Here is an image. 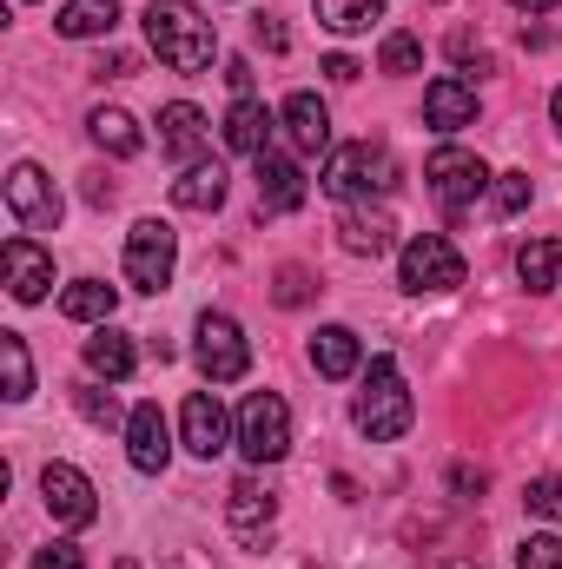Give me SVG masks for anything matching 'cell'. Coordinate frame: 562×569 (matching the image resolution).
I'll return each mask as SVG.
<instances>
[{
	"instance_id": "1",
	"label": "cell",
	"mask_w": 562,
	"mask_h": 569,
	"mask_svg": "<svg viewBox=\"0 0 562 569\" xmlns=\"http://www.w3.org/2000/svg\"><path fill=\"white\" fill-rule=\"evenodd\" d=\"M145 40L172 73H205L212 53H219V27L192 0H152L145 7Z\"/></svg>"
},
{
	"instance_id": "2",
	"label": "cell",
	"mask_w": 562,
	"mask_h": 569,
	"mask_svg": "<svg viewBox=\"0 0 562 569\" xmlns=\"http://www.w3.org/2000/svg\"><path fill=\"white\" fill-rule=\"evenodd\" d=\"M411 418H418V405H411V391H404L398 358H371L364 391H358V405H351V425L364 430L371 443H398V437L411 430Z\"/></svg>"
},
{
	"instance_id": "3",
	"label": "cell",
	"mask_w": 562,
	"mask_h": 569,
	"mask_svg": "<svg viewBox=\"0 0 562 569\" xmlns=\"http://www.w3.org/2000/svg\"><path fill=\"white\" fill-rule=\"evenodd\" d=\"M318 186H324L331 199L358 206V199H371V192H391V186H398V159H391L384 146H371V140L331 146V152H324V172H318Z\"/></svg>"
},
{
	"instance_id": "4",
	"label": "cell",
	"mask_w": 562,
	"mask_h": 569,
	"mask_svg": "<svg viewBox=\"0 0 562 569\" xmlns=\"http://www.w3.org/2000/svg\"><path fill=\"white\" fill-rule=\"evenodd\" d=\"M192 338H199V345H192V358H199L205 385H239V378L252 371V345H245L239 318H225V311H199Z\"/></svg>"
},
{
	"instance_id": "5",
	"label": "cell",
	"mask_w": 562,
	"mask_h": 569,
	"mask_svg": "<svg viewBox=\"0 0 562 569\" xmlns=\"http://www.w3.org/2000/svg\"><path fill=\"white\" fill-rule=\"evenodd\" d=\"M423 179H430V192H436V206L456 219V212H470L483 192H490V166L476 159V152H463V146H436L430 152V166H423Z\"/></svg>"
},
{
	"instance_id": "6",
	"label": "cell",
	"mask_w": 562,
	"mask_h": 569,
	"mask_svg": "<svg viewBox=\"0 0 562 569\" xmlns=\"http://www.w3.org/2000/svg\"><path fill=\"white\" fill-rule=\"evenodd\" d=\"M398 284L404 291H456L463 284V252L443 239V232H418L404 252H398Z\"/></svg>"
},
{
	"instance_id": "7",
	"label": "cell",
	"mask_w": 562,
	"mask_h": 569,
	"mask_svg": "<svg viewBox=\"0 0 562 569\" xmlns=\"http://www.w3.org/2000/svg\"><path fill=\"white\" fill-rule=\"evenodd\" d=\"M172 266H179V232L165 219H140L127 232V284L133 291H165Z\"/></svg>"
},
{
	"instance_id": "8",
	"label": "cell",
	"mask_w": 562,
	"mask_h": 569,
	"mask_svg": "<svg viewBox=\"0 0 562 569\" xmlns=\"http://www.w3.org/2000/svg\"><path fill=\"white\" fill-rule=\"evenodd\" d=\"M239 450L252 463H279L284 450H291V411H284L279 391H252L239 405Z\"/></svg>"
},
{
	"instance_id": "9",
	"label": "cell",
	"mask_w": 562,
	"mask_h": 569,
	"mask_svg": "<svg viewBox=\"0 0 562 569\" xmlns=\"http://www.w3.org/2000/svg\"><path fill=\"white\" fill-rule=\"evenodd\" d=\"M40 497H47V517H53L60 530H87V523L100 517V490H93V477L73 470V463H47V470H40Z\"/></svg>"
},
{
	"instance_id": "10",
	"label": "cell",
	"mask_w": 562,
	"mask_h": 569,
	"mask_svg": "<svg viewBox=\"0 0 562 569\" xmlns=\"http://www.w3.org/2000/svg\"><path fill=\"white\" fill-rule=\"evenodd\" d=\"M7 212H13L27 232H53V226H60V192H53V179H47L33 159H20V166L7 172Z\"/></svg>"
},
{
	"instance_id": "11",
	"label": "cell",
	"mask_w": 562,
	"mask_h": 569,
	"mask_svg": "<svg viewBox=\"0 0 562 569\" xmlns=\"http://www.w3.org/2000/svg\"><path fill=\"white\" fill-rule=\"evenodd\" d=\"M179 437H185V450L192 457H219V450H232L239 443V425L225 418V405H219V391H192L185 398V411H179Z\"/></svg>"
},
{
	"instance_id": "12",
	"label": "cell",
	"mask_w": 562,
	"mask_h": 569,
	"mask_svg": "<svg viewBox=\"0 0 562 569\" xmlns=\"http://www.w3.org/2000/svg\"><path fill=\"white\" fill-rule=\"evenodd\" d=\"M0 279H7V291L20 305H40L47 284H53V252H40L33 239H7L0 246Z\"/></svg>"
},
{
	"instance_id": "13",
	"label": "cell",
	"mask_w": 562,
	"mask_h": 569,
	"mask_svg": "<svg viewBox=\"0 0 562 569\" xmlns=\"http://www.w3.org/2000/svg\"><path fill=\"white\" fill-rule=\"evenodd\" d=\"M225 517H232V537H239V543H265L272 523H279V497H272L259 477H239L232 497H225Z\"/></svg>"
},
{
	"instance_id": "14",
	"label": "cell",
	"mask_w": 562,
	"mask_h": 569,
	"mask_svg": "<svg viewBox=\"0 0 562 569\" xmlns=\"http://www.w3.org/2000/svg\"><path fill=\"white\" fill-rule=\"evenodd\" d=\"M423 120H430L436 133H463V127H476V87L456 80V73L430 80V87H423Z\"/></svg>"
},
{
	"instance_id": "15",
	"label": "cell",
	"mask_w": 562,
	"mask_h": 569,
	"mask_svg": "<svg viewBox=\"0 0 562 569\" xmlns=\"http://www.w3.org/2000/svg\"><path fill=\"white\" fill-rule=\"evenodd\" d=\"M205 140H212V127H205V113H199L192 100H172V107L159 113V152H165V159H179V166H199Z\"/></svg>"
},
{
	"instance_id": "16",
	"label": "cell",
	"mask_w": 562,
	"mask_h": 569,
	"mask_svg": "<svg viewBox=\"0 0 562 569\" xmlns=\"http://www.w3.org/2000/svg\"><path fill=\"white\" fill-rule=\"evenodd\" d=\"M304 166L291 152H259V212H298L304 206Z\"/></svg>"
},
{
	"instance_id": "17",
	"label": "cell",
	"mask_w": 562,
	"mask_h": 569,
	"mask_svg": "<svg viewBox=\"0 0 562 569\" xmlns=\"http://www.w3.org/2000/svg\"><path fill=\"white\" fill-rule=\"evenodd\" d=\"M127 457H133V470H145V477L165 470L172 430H165V411L159 405H133V418H127Z\"/></svg>"
},
{
	"instance_id": "18",
	"label": "cell",
	"mask_w": 562,
	"mask_h": 569,
	"mask_svg": "<svg viewBox=\"0 0 562 569\" xmlns=\"http://www.w3.org/2000/svg\"><path fill=\"white\" fill-rule=\"evenodd\" d=\"M391 232H398L391 212H384V206H364V199L344 206V219H338V239H344L351 259H384V252H391Z\"/></svg>"
},
{
	"instance_id": "19",
	"label": "cell",
	"mask_w": 562,
	"mask_h": 569,
	"mask_svg": "<svg viewBox=\"0 0 562 569\" xmlns=\"http://www.w3.org/2000/svg\"><path fill=\"white\" fill-rule=\"evenodd\" d=\"M311 371H318V378H358V371H364L358 331H351V325H318V338H311Z\"/></svg>"
},
{
	"instance_id": "20",
	"label": "cell",
	"mask_w": 562,
	"mask_h": 569,
	"mask_svg": "<svg viewBox=\"0 0 562 569\" xmlns=\"http://www.w3.org/2000/svg\"><path fill=\"white\" fill-rule=\"evenodd\" d=\"M279 120H284V140L298 146L304 159H311V152H331V113H324L318 93H291Z\"/></svg>"
},
{
	"instance_id": "21",
	"label": "cell",
	"mask_w": 562,
	"mask_h": 569,
	"mask_svg": "<svg viewBox=\"0 0 562 569\" xmlns=\"http://www.w3.org/2000/svg\"><path fill=\"white\" fill-rule=\"evenodd\" d=\"M172 206L179 212H219L225 206V166L219 159H199L172 179Z\"/></svg>"
},
{
	"instance_id": "22",
	"label": "cell",
	"mask_w": 562,
	"mask_h": 569,
	"mask_svg": "<svg viewBox=\"0 0 562 569\" xmlns=\"http://www.w3.org/2000/svg\"><path fill=\"white\" fill-rule=\"evenodd\" d=\"M133 365H140V351H133V338H127V331L100 325V331L87 338V371H93V378L120 385V378H133Z\"/></svg>"
},
{
	"instance_id": "23",
	"label": "cell",
	"mask_w": 562,
	"mask_h": 569,
	"mask_svg": "<svg viewBox=\"0 0 562 569\" xmlns=\"http://www.w3.org/2000/svg\"><path fill=\"white\" fill-rule=\"evenodd\" d=\"M67 40H100L120 27V0H60V20H53Z\"/></svg>"
},
{
	"instance_id": "24",
	"label": "cell",
	"mask_w": 562,
	"mask_h": 569,
	"mask_svg": "<svg viewBox=\"0 0 562 569\" xmlns=\"http://www.w3.org/2000/svg\"><path fill=\"white\" fill-rule=\"evenodd\" d=\"M225 146L232 152H272V113L259 107V100H232V113H225Z\"/></svg>"
},
{
	"instance_id": "25",
	"label": "cell",
	"mask_w": 562,
	"mask_h": 569,
	"mask_svg": "<svg viewBox=\"0 0 562 569\" xmlns=\"http://www.w3.org/2000/svg\"><path fill=\"white\" fill-rule=\"evenodd\" d=\"M113 305H120V291L100 279H73L67 291H60V311L73 318V325H107L113 318Z\"/></svg>"
},
{
	"instance_id": "26",
	"label": "cell",
	"mask_w": 562,
	"mask_h": 569,
	"mask_svg": "<svg viewBox=\"0 0 562 569\" xmlns=\"http://www.w3.org/2000/svg\"><path fill=\"white\" fill-rule=\"evenodd\" d=\"M87 133L107 146L113 159H133V152L145 146L140 140V120H133V113H120V107H93V113H87Z\"/></svg>"
},
{
	"instance_id": "27",
	"label": "cell",
	"mask_w": 562,
	"mask_h": 569,
	"mask_svg": "<svg viewBox=\"0 0 562 569\" xmlns=\"http://www.w3.org/2000/svg\"><path fill=\"white\" fill-rule=\"evenodd\" d=\"M311 7H318V27L331 33H371L391 0H311Z\"/></svg>"
},
{
	"instance_id": "28",
	"label": "cell",
	"mask_w": 562,
	"mask_h": 569,
	"mask_svg": "<svg viewBox=\"0 0 562 569\" xmlns=\"http://www.w3.org/2000/svg\"><path fill=\"white\" fill-rule=\"evenodd\" d=\"M516 279L530 284V291H556L562 284V246L556 239H530V246L516 252Z\"/></svg>"
},
{
	"instance_id": "29",
	"label": "cell",
	"mask_w": 562,
	"mask_h": 569,
	"mask_svg": "<svg viewBox=\"0 0 562 569\" xmlns=\"http://www.w3.org/2000/svg\"><path fill=\"white\" fill-rule=\"evenodd\" d=\"M0 378H7V405H27L33 398V358H27V338L20 331H0Z\"/></svg>"
},
{
	"instance_id": "30",
	"label": "cell",
	"mask_w": 562,
	"mask_h": 569,
	"mask_svg": "<svg viewBox=\"0 0 562 569\" xmlns=\"http://www.w3.org/2000/svg\"><path fill=\"white\" fill-rule=\"evenodd\" d=\"M378 67H384V73H418V67H423V40H418V33H384Z\"/></svg>"
},
{
	"instance_id": "31",
	"label": "cell",
	"mask_w": 562,
	"mask_h": 569,
	"mask_svg": "<svg viewBox=\"0 0 562 569\" xmlns=\"http://www.w3.org/2000/svg\"><path fill=\"white\" fill-rule=\"evenodd\" d=\"M490 199H496V212H503V219H516V212L530 206V172H496Z\"/></svg>"
},
{
	"instance_id": "32",
	"label": "cell",
	"mask_w": 562,
	"mask_h": 569,
	"mask_svg": "<svg viewBox=\"0 0 562 569\" xmlns=\"http://www.w3.org/2000/svg\"><path fill=\"white\" fill-rule=\"evenodd\" d=\"M523 503H530V517H543V523H562V477H536V483L523 490Z\"/></svg>"
},
{
	"instance_id": "33",
	"label": "cell",
	"mask_w": 562,
	"mask_h": 569,
	"mask_svg": "<svg viewBox=\"0 0 562 569\" xmlns=\"http://www.w3.org/2000/svg\"><path fill=\"white\" fill-rule=\"evenodd\" d=\"M516 569H562V537H523Z\"/></svg>"
},
{
	"instance_id": "34",
	"label": "cell",
	"mask_w": 562,
	"mask_h": 569,
	"mask_svg": "<svg viewBox=\"0 0 562 569\" xmlns=\"http://www.w3.org/2000/svg\"><path fill=\"white\" fill-rule=\"evenodd\" d=\"M272 298H279L284 311H291V305H304V298H311V272H304V266H279V284H272Z\"/></svg>"
},
{
	"instance_id": "35",
	"label": "cell",
	"mask_w": 562,
	"mask_h": 569,
	"mask_svg": "<svg viewBox=\"0 0 562 569\" xmlns=\"http://www.w3.org/2000/svg\"><path fill=\"white\" fill-rule=\"evenodd\" d=\"M80 418H87V425H120L113 391H80Z\"/></svg>"
},
{
	"instance_id": "36",
	"label": "cell",
	"mask_w": 562,
	"mask_h": 569,
	"mask_svg": "<svg viewBox=\"0 0 562 569\" xmlns=\"http://www.w3.org/2000/svg\"><path fill=\"white\" fill-rule=\"evenodd\" d=\"M33 569H87V557H80V543H47L33 557Z\"/></svg>"
},
{
	"instance_id": "37",
	"label": "cell",
	"mask_w": 562,
	"mask_h": 569,
	"mask_svg": "<svg viewBox=\"0 0 562 569\" xmlns=\"http://www.w3.org/2000/svg\"><path fill=\"white\" fill-rule=\"evenodd\" d=\"M450 490H456L463 503H476V497L490 490V477H483V470H470V463H456V470H450Z\"/></svg>"
},
{
	"instance_id": "38",
	"label": "cell",
	"mask_w": 562,
	"mask_h": 569,
	"mask_svg": "<svg viewBox=\"0 0 562 569\" xmlns=\"http://www.w3.org/2000/svg\"><path fill=\"white\" fill-rule=\"evenodd\" d=\"M225 80H232L239 100H252V60H225Z\"/></svg>"
},
{
	"instance_id": "39",
	"label": "cell",
	"mask_w": 562,
	"mask_h": 569,
	"mask_svg": "<svg viewBox=\"0 0 562 569\" xmlns=\"http://www.w3.org/2000/svg\"><path fill=\"white\" fill-rule=\"evenodd\" d=\"M324 73H331L338 87H351V80H358V60H351V53H331V60H324Z\"/></svg>"
},
{
	"instance_id": "40",
	"label": "cell",
	"mask_w": 562,
	"mask_h": 569,
	"mask_svg": "<svg viewBox=\"0 0 562 569\" xmlns=\"http://www.w3.org/2000/svg\"><path fill=\"white\" fill-rule=\"evenodd\" d=\"M259 40H265L272 53H284V47H291V40H284V27H279V20H265V13H259Z\"/></svg>"
},
{
	"instance_id": "41",
	"label": "cell",
	"mask_w": 562,
	"mask_h": 569,
	"mask_svg": "<svg viewBox=\"0 0 562 569\" xmlns=\"http://www.w3.org/2000/svg\"><path fill=\"white\" fill-rule=\"evenodd\" d=\"M127 67H133V60H127V53H100V67H93V73H100V80H120V73H127Z\"/></svg>"
},
{
	"instance_id": "42",
	"label": "cell",
	"mask_w": 562,
	"mask_h": 569,
	"mask_svg": "<svg viewBox=\"0 0 562 569\" xmlns=\"http://www.w3.org/2000/svg\"><path fill=\"white\" fill-rule=\"evenodd\" d=\"M516 13H550V7H562V0H510Z\"/></svg>"
},
{
	"instance_id": "43",
	"label": "cell",
	"mask_w": 562,
	"mask_h": 569,
	"mask_svg": "<svg viewBox=\"0 0 562 569\" xmlns=\"http://www.w3.org/2000/svg\"><path fill=\"white\" fill-rule=\"evenodd\" d=\"M550 120H556V133H562V87H556V100H550Z\"/></svg>"
}]
</instances>
